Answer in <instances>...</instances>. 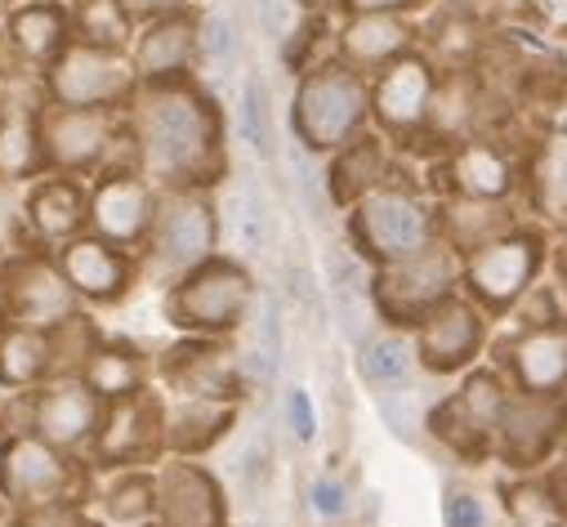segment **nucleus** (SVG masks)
I'll list each match as a JSON object with an SVG mask.
<instances>
[{"instance_id": "nucleus-1", "label": "nucleus", "mask_w": 567, "mask_h": 527, "mask_svg": "<svg viewBox=\"0 0 567 527\" xmlns=\"http://www.w3.org/2000/svg\"><path fill=\"white\" fill-rule=\"evenodd\" d=\"M130 157L162 193L166 188H210L224 157V116L197 81L138 85L125 107Z\"/></svg>"}, {"instance_id": "nucleus-2", "label": "nucleus", "mask_w": 567, "mask_h": 527, "mask_svg": "<svg viewBox=\"0 0 567 527\" xmlns=\"http://www.w3.org/2000/svg\"><path fill=\"white\" fill-rule=\"evenodd\" d=\"M371 116V81L349 68L344 59L305 68L291 99V135L305 140L313 153L336 157L349 148Z\"/></svg>"}, {"instance_id": "nucleus-3", "label": "nucleus", "mask_w": 567, "mask_h": 527, "mask_svg": "<svg viewBox=\"0 0 567 527\" xmlns=\"http://www.w3.org/2000/svg\"><path fill=\"white\" fill-rule=\"evenodd\" d=\"M219 210L206 188H166L157 206V224L148 237L153 269L175 287L193 269L210 264L219 255Z\"/></svg>"}, {"instance_id": "nucleus-4", "label": "nucleus", "mask_w": 567, "mask_h": 527, "mask_svg": "<svg viewBox=\"0 0 567 527\" xmlns=\"http://www.w3.org/2000/svg\"><path fill=\"white\" fill-rule=\"evenodd\" d=\"M41 90H45V103H54V107H112V112H125L130 99L138 94V76L130 68L125 50H103V45L72 41L54 63H45Z\"/></svg>"}, {"instance_id": "nucleus-5", "label": "nucleus", "mask_w": 567, "mask_h": 527, "mask_svg": "<svg viewBox=\"0 0 567 527\" xmlns=\"http://www.w3.org/2000/svg\"><path fill=\"white\" fill-rule=\"evenodd\" d=\"M255 278L241 269L237 259H210L202 269H193L188 278H179L171 287V322L197 335H228L246 322V313L255 309Z\"/></svg>"}, {"instance_id": "nucleus-6", "label": "nucleus", "mask_w": 567, "mask_h": 527, "mask_svg": "<svg viewBox=\"0 0 567 527\" xmlns=\"http://www.w3.org/2000/svg\"><path fill=\"white\" fill-rule=\"evenodd\" d=\"M41 140L45 166L54 175H103L121 144H130L125 112L112 107H41Z\"/></svg>"}, {"instance_id": "nucleus-7", "label": "nucleus", "mask_w": 567, "mask_h": 527, "mask_svg": "<svg viewBox=\"0 0 567 527\" xmlns=\"http://www.w3.org/2000/svg\"><path fill=\"white\" fill-rule=\"evenodd\" d=\"M353 241L358 255H371L375 264H393L434 246V215L411 193L380 184L362 202H353Z\"/></svg>"}, {"instance_id": "nucleus-8", "label": "nucleus", "mask_w": 567, "mask_h": 527, "mask_svg": "<svg viewBox=\"0 0 567 527\" xmlns=\"http://www.w3.org/2000/svg\"><path fill=\"white\" fill-rule=\"evenodd\" d=\"M461 278V259L447 246H430L420 255L380 264L375 273V300L380 318L389 322H420L430 309H439Z\"/></svg>"}, {"instance_id": "nucleus-9", "label": "nucleus", "mask_w": 567, "mask_h": 527, "mask_svg": "<svg viewBox=\"0 0 567 527\" xmlns=\"http://www.w3.org/2000/svg\"><path fill=\"white\" fill-rule=\"evenodd\" d=\"M130 68L138 85H171L193 81L202 68V14L171 10L157 19H144L130 41Z\"/></svg>"}, {"instance_id": "nucleus-10", "label": "nucleus", "mask_w": 567, "mask_h": 527, "mask_svg": "<svg viewBox=\"0 0 567 527\" xmlns=\"http://www.w3.org/2000/svg\"><path fill=\"white\" fill-rule=\"evenodd\" d=\"M157 206H162V193L138 166L103 170V179L90 193V228L121 250L148 246L153 224H157Z\"/></svg>"}, {"instance_id": "nucleus-11", "label": "nucleus", "mask_w": 567, "mask_h": 527, "mask_svg": "<svg viewBox=\"0 0 567 527\" xmlns=\"http://www.w3.org/2000/svg\"><path fill=\"white\" fill-rule=\"evenodd\" d=\"M103 416H107V403L85 384V375H54L41 389H32L28 430L59 452H81V447H94Z\"/></svg>"}, {"instance_id": "nucleus-12", "label": "nucleus", "mask_w": 567, "mask_h": 527, "mask_svg": "<svg viewBox=\"0 0 567 527\" xmlns=\"http://www.w3.org/2000/svg\"><path fill=\"white\" fill-rule=\"evenodd\" d=\"M540 264V241L527 232H501L483 246L470 250V259L461 264V278L474 291L478 304L487 309H509L527 296L532 278Z\"/></svg>"}, {"instance_id": "nucleus-13", "label": "nucleus", "mask_w": 567, "mask_h": 527, "mask_svg": "<svg viewBox=\"0 0 567 527\" xmlns=\"http://www.w3.org/2000/svg\"><path fill=\"white\" fill-rule=\"evenodd\" d=\"M0 304H6V318L14 327H37V331H59L72 318H81V296L50 259L10 264L6 287H0Z\"/></svg>"}, {"instance_id": "nucleus-14", "label": "nucleus", "mask_w": 567, "mask_h": 527, "mask_svg": "<svg viewBox=\"0 0 567 527\" xmlns=\"http://www.w3.org/2000/svg\"><path fill=\"white\" fill-rule=\"evenodd\" d=\"M434 99H439V72L420 54H402L371 76V116L393 135H406V130L434 121Z\"/></svg>"}, {"instance_id": "nucleus-15", "label": "nucleus", "mask_w": 567, "mask_h": 527, "mask_svg": "<svg viewBox=\"0 0 567 527\" xmlns=\"http://www.w3.org/2000/svg\"><path fill=\"white\" fill-rule=\"evenodd\" d=\"M68 492H72L68 456L45 438H37L32 430H19L10 438V461H6V500L19 509H41L68 500Z\"/></svg>"}, {"instance_id": "nucleus-16", "label": "nucleus", "mask_w": 567, "mask_h": 527, "mask_svg": "<svg viewBox=\"0 0 567 527\" xmlns=\"http://www.w3.org/2000/svg\"><path fill=\"white\" fill-rule=\"evenodd\" d=\"M157 527H228L224 487L193 456H179L157 474Z\"/></svg>"}, {"instance_id": "nucleus-17", "label": "nucleus", "mask_w": 567, "mask_h": 527, "mask_svg": "<svg viewBox=\"0 0 567 527\" xmlns=\"http://www.w3.org/2000/svg\"><path fill=\"white\" fill-rule=\"evenodd\" d=\"M327 304H331V318L349 344H367L375 335V322H380L375 273L349 246L327 250Z\"/></svg>"}, {"instance_id": "nucleus-18", "label": "nucleus", "mask_w": 567, "mask_h": 527, "mask_svg": "<svg viewBox=\"0 0 567 527\" xmlns=\"http://www.w3.org/2000/svg\"><path fill=\"white\" fill-rule=\"evenodd\" d=\"M509 399H505V384L492 375V371H474L456 399H447L434 416H430V430L465 452L483 447L487 438H496L501 430V416H505Z\"/></svg>"}, {"instance_id": "nucleus-19", "label": "nucleus", "mask_w": 567, "mask_h": 527, "mask_svg": "<svg viewBox=\"0 0 567 527\" xmlns=\"http://www.w3.org/2000/svg\"><path fill=\"white\" fill-rule=\"evenodd\" d=\"M483 344V318L470 300L447 296L439 309H430L415 322V349H420V366H430L439 375L461 371Z\"/></svg>"}, {"instance_id": "nucleus-20", "label": "nucleus", "mask_w": 567, "mask_h": 527, "mask_svg": "<svg viewBox=\"0 0 567 527\" xmlns=\"http://www.w3.org/2000/svg\"><path fill=\"white\" fill-rule=\"evenodd\" d=\"M157 447H166V412L148 399V393L107 403L103 430L94 438V456L103 465H138V461H148Z\"/></svg>"}, {"instance_id": "nucleus-21", "label": "nucleus", "mask_w": 567, "mask_h": 527, "mask_svg": "<svg viewBox=\"0 0 567 527\" xmlns=\"http://www.w3.org/2000/svg\"><path fill=\"white\" fill-rule=\"evenodd\" d=\"M241 362L215 344V335L184 344L166 358V384L179 393V399H202V403H237L241 399Z\"/></svg>"}, {"instance_id": "nucleus-22", "label": "nucleus", "mask_w": 567, "mask_h": 527, "mask_svg": "<svg viewBox=\"0 0 567 527\" xmlns=\"http://www.w3.org/2000/svg\"><path fill=\"white\" fill-rule=\"evenodd\" d=\"M59 269L72 282V291L90 304H112L130 291V255L99 232H81L59 246Z\"/></svg>"}, {"instance_id": "nucleus-23", "label": "nucleus", "mask_w": 567, "mask_h": 527, "mask_svg": "<svg viewBox=\"0 0 567 527\" xmlns=\"http://www.w3.org/2000/svg\"><path fill=\"white\" fill-rule=\"evenodd\" d=\"M6 45L19 63H54L72 45V10L63 0H23L6 10Z\"/></svg>"}, {"instance_id": "nucleus-24", "label": "nucleus", "mask_w": 567, "mask_h": 527, "mask_svg": "<svg viewBox=\"0 0 567 527\" xmlns=\"http://www.w3.org/2000/svg\"><path fill=\"white\" fill-rule=\"evenodd\" d=\"M411 54V23L402 14H349L340 28V59L358 72H380Z\"/></svg>"}, {"instance_id": "nucleus-25", "label": "nucleus", "mask_w": 567, "mask_h": 527, "mask_svg": "<svg viewBox=\"0 0 567 527\" xmlns=\"http://www.w3.org/2000/svg\"><path fill=\"white\" fill-rule=\"evenodd\" d=\"M28 224L41 241H72L90 228V193L72 175H50L28 197Z\"/></svg>"}, {"instance_id": "nucleus-26", "label": "nucleus", "mask_w": 567, "mask_h": 527, "mask_svg": "<svg viewBox=\"0 0 567 527\" xmlns=\"http://www.w3.org/2000/svg\"><path fill=\"white\" fill-rule=\"evenodd\" d=\"M558 430H563L558 407H554L549 399H536V393H523L518 403L505 407L496 438H501V447H505L509 461H518V465H536V461L554 447Z\"/></svg>"}, {"instance_id": "nucleus-27", "label": "nucleus", "mask_w": 567, "mask_h": 527, "mask_svg": "<svg viewBox=\"0 0 567 527\" xmlns=\"http://www.w3.org/2000/svg\"><path fill=\"white\" fill-rule=\"evenodd\" d=\"M514 375L523 384V393L536 399H554L567 384V327H536L527 331L514 349H509Z\"/></svg>"}, {"instance_id": "nucleus-28", "label": "nucleus", "mask_w": 567, "mask_h": 527, "mask_svg": "<svg viewBox=\"0 0 567 527\" xmlns=\"http://www.w3.org/2000/svg\"><path fill=\"white\" fill-rule=\"evenodd\" d=\"M54 375H59L54 331L10 322L6 335H0V384L6 389H41Z\"/></svg>"}, {"instance_id": "nucleus-29", "label": "nucleus", "mask_w": 567, "mask_h": 527, "mask_svg": "<svg viewBox=\"0 0 567 527\" xmlns=\"http://www.w3.org/2000/svg\"><path fill=\"white\" fill-rule=\"evenodd\" d=\"M45 140H41V107L0 112V179L23 184L45 175Z\"/></svg>"}, {"instance_id": "nucleus-30", "label": "nucleus", "mask_w": 567, "mask_h": 527, "mask_svg": "<svg viewBox=\"0 0 567 527\" xmlns=\"http://www.w3.org/2000/svg\"><path fill=\"white\" fill-rule=\"evenodd\" d=\"M452 179L461 188V197H478V202H501L514 188V162L492 148V144H461L452 157Z\"/></svg>"}, {"instance_id": "nucleus-31", "label": "nucleus", "mask_w": 567, "mask_h": 527, "mask_svg": "<svg viewBox=\"0 0 567 527\" xmlns=\"http://www.w3.org/2000/svg\"><path fill=\"white\" fill-rule=\"evenodd\" d=\"M72 41L103 45V50H130L138 19L130 10V0H72Z\"/></svg>"}, {"instance_id": "nucleus-32", "label": "nucleus", "mask_w": 567, "mask_h": 527, "mask_svg": "<svg viewBox=\"0 0 567 527\" xmlns=\"http://www.w3.org/2000/svg\"><path fill=\"white\" fill-rule=\"evenodd\" d=\"M415 366H420V349L415 335L406 331H375L367 344H358V375L375 389L411 384Z\"/></svg>"}, {"instance_id": "nucleus-33", "label": "nucleus", "mask_w": 567, "mask_h": 527, "mask_svg": "<svg viewBox=\"0 0 567 527\" xmlns=\"http://www.w3.org/2000/svg\"><path fill=\"white\" fill-rule=\"evenodd\" d=\"M233 425L228 403H202V399H179V412L166 416V447L179 456H197L210 443H219Z\"/></svg>"}, {"instance_id": "nucleus-34", "label": "nucleus", "mask_w": 567, "mask_h": 527, "mask_svg": "<svg viewBox=\"0 0 567 527\" xmlns=\"http://www.w3.org/2000/svg\"><path fill=\"white\" fill-rule=\"evenodd\" d=\"M287 362V309L272 287L255 296V344H250V375L259 384H272Z\"/></svg>"}, {"instance_id": "nucleus-35", "label": "nucleus", "mask_w": 567, "mask_h": 527, "mask_svg": "<svg viewBox=\"0 0 567 527\" xmlns=\"http://www.w3.org/2000/svg\"><path fill=\"white\" fill-rule=\"evenodd\" d=\"M76 375H85V384L99 393L103 403L134 399V393H144V380H148V371H144V362H138V353L116 349V344H99V349L85 358V366H81Z\"/></svg>"}, {"instance_id": "nucleus-36", "label": "nucleus", "mask_w": 567, "mask_h": 527, "mask_svg": "<svg viewBox=\"0 0 567 527\" xmlns=\"http://www.w3.org/2000/svg\"><path fill=\"white\" fill-rule=\"evenodd\" d=\"M219 224L228 228V241L237 246V255H259L272 237V215H268V197L259 184H237V193L224 202Z\"/></svg>"}, {"instance_id": "nucleus-37", "label": "nucleus", "mask_w": 567, "mask_h": 527, "mask_svg": "<svg viewBox=\"0 0 567 527\" xmlns=\"http://www.w3.org/2000/svg\"><path fill=\"white\" fill-rule=\"evenodd\" d=\"M331 175V197L336 202H362L371 188H380L384 179V157H380V144L375 140H353L349 148H340L327 166Z\"/></svg>"}, {"instance_id": "nucleus-38", "label": "nucleus", "mask_w": 567, "mask_h": 527, "mask_svg": "<svg viewBox=\"0 0 567 527\" xmlns=\"http://www.w3.org/2000/svg\"><path fill=\"white\" fill-rule=\"evenodd\" d=\"M532 202L545 219L567 224V130L549 135L532 162Z\"/></svg>"}, {"instance_id": "nucleus-39", "label": "nucleus", "mask_w": 567, "mask_h": 527, "mask_svg": "<svg viewBox=\"0 0 567 527\" xmlns=\"http://www.w3.org/2000/svg\"><path fill=\"white\" fill-rule=\"evenodd\" d=\"M237 130H241V144L259 157L272 162L277 157V116H272V94L268 81L259 72H250L241 81V99H237Z\"/></svg>"}, {"instance_id": "nucleus-40", "label": "nucleus", "mask_w": 567, "mask_h": 527, "mask_svg": "<svg viewBox=\"0 0 567 527\" xmlns=\"http://www.w3.org/2000/svg\"><path fill=\"white\" fill-rule=\"evenodd\" d=\"M287 162H291V179H296V197H300V206L309 210L313 224H322L327 210L336 206V197H331V175H327V166H322V153H313L305 140L291 135Z\"/></svg>"}, {"instance_id": "nucleus-41", "label": "nucleus", "mask_w": 567, "mask_h": 527, "mask_svg": "<svg viewBox=\"0 0 567 527\" xmlns=\"http://www.w3.org/2000/svg\"><path fill=\"white\" fill-rule=\"evenodd\" d=\"M107 514L121 527H144L148 518H157V474H116V483L107 487Z\"/></svg>"}, {"instance_id": "nucleus-42", "label": "nucleus", "mask_w": 567, "mask_h": 527, "mask_svg": "<svg viewBox=\"0 0 567 527\" xmlns=\"http://www.w3.org/2000/svg\"><path fill=\"white\" fill-rule=\"evenodd\" d=\"M241 59V32H237V19L228 10H206L202 14V68H215V72H233Z\"/></svg>"}, {"instance_id": "nucleus-43", "label": "nucleus", "mask_w": 567, "mask_h": 527, "mask_svg": "<svg viewBox=\"0 0 567 527\" xmlns=\"http://www.w3.org/2000/svg\"><path fill=\"white\" fill-rule=\"evenodd\" d=\"M380 416H384L389 434L402 438V443H415L420 430L430 425V407H424V399H420V389H415V384L384 389V393H380Z\"/></svg>"}, {"instance_id": "nucleus-44", "label": "nucleus", "mask_w": 567, "mask_h": 527, "mask_svg": "<svg viewBox=\"0 0 567 527\" xmlns=\"http://www.w3.org/2000/svg\"><path fill=\"white\" fill-rule=\"evenodd\" d=\"M563 523H567V505L558 500V492L545 487L509 492V527H563Z\"/></svg>"}, {"instance_id": "nucleus-45", "label": "nucleus", "mask_w": 567, "mask_h": 527, "mask_svg": "<svg viewBox=\"0 0 567 527\" xmlns=\"http://www.w3.org/2000/svg\"><path fill=\"white\" fill-rule=\"evenodd\" d=\"M309 505L318 518H344L349 514V487L340 474H318L309 483Z\"/></svg>"}, {"instance_id": "nucleus-46", "label": "nucleus", "mask_w": 567, "mask_h": 527, "mask_svg": "<svg viewBox=\"0 0 567 527\" xmlns=\"http://www.w3.org/2000/svg\"><path fill=\"white\" fill-rule=\"evenodd\" d=\"M287 430L300 447H309L318 438V412H313L309 389H287Z\"/></svg>"}, {"instance_id": "nucleus-47", "label": "nucleus", "mask_w": 567, "mask_h": 527, "mask_svg": "<svg viewBox=\"0 0 567 527\" xmlns=\"http://www.w3.org/2000/svg\"><path fill=\"white\" fill-rule=\"evenodd\" d=\"M296 0H255V19L268 41H291V19H296Z\"/></svg>"}, {"instance_id": "nucleus-48", "label": "nucleus", "mask_w": 567, "mask_h": 527, "mask_svg": "<svg viewBox=\"0 0 567 527\" xmlns=\"http://www.w3.org/2000/svg\"><path fill=\"white\" fill-rule=\"evenodd\" d=\"M268 469H272V443L268 438H250V447L237 456V483L246 492H255L268 478Z\"/></svg>"}, {"instance_id": "nucleus-49", "label": "nucleus", "mask_w": 567, "mask_h": 527, "mask_svg": "<svg viewBox=\"0 0 567 527\" xmlns=\"http://www.w3.org/2000/svg\"><path fill=\"white\" fill-rule=\"evenodd\" d=\"M443 523L447 527H487V509L474 492H452L443 505Z\"/></svg>"}, {"instance_id": "nucleus-50", "label": "nucleus", "mask_w": 567, "mask_h": 527, "mask_svg": "<svg viewBox=\"0 0 567 527\" xmlns=\"http://www.w3.org/2000/svg\"><path fill=\"white\" fill-rule=\"evenodd\" d=\"M411 6H420V0H344L349 14H402Z\"/></svg>"}, {"instance_id": "nucleus-51", "label": "nucleus", "mask_w": 567, "mask_h": 527, "mask_svg": "<svg viewBox=\"0 0 567 527\" xmlns=\"http://www.w3.org/2000/svg\"><path fill=\"white\" fill-rule=\"evenodd\" d=\"M130 10L138 19H157V14H171V10H188V0H130Z\"/></svg>"}, {"instance_id": "nucleus-52", "label": "nucleus", "mask_w": 567, "mask_h": 527, "mask_svg": "<svg viewBox=\"0 0 567 527\" xmlns=\"http://www.w3.org/2000/svg\"><path fill=\"white\" fill-rule=\"evenodd\" d=\"M10 430L6 425H0V496H6V461H10Z\"/></svg>"}, {"instance_id": "nucleus-53", "label": "nucleus", "mask_w": 567, "mask_h": 527, "mask_svg": "<svg viewBox=\"0 0 567 527\" xmlns=\"http://www.w3.org/2000/svg\"><path fill=\"white\" fill-rule=\"evenodd\" d=\"M300 10H309V14H318V10H331V6H344V0H296Z\"/></svg>"}, {"instance_id": "nucleus-54", "label": "nucleus", "mask_w": 567, "mask_h": 527, "mask_svg": "<svg viewBox=\"0 0 567 527\" xmlns=\"http://www.w3.org/2000/svg\"><path fill=\"white\" fill-rule=\"evenodd\" d=\"M558 500L567 505V461H563V474H558Z\"/></svg>"}, {"instance_id": "nucleus-55", "label": "nucleus", "mask_w": 567, "mask_h": 527, "mask_svg": "<svg viewBox=\"0 0 567 527\" xmlns=\"http://www.w3.org/2000/svg\"><path fill=\"white\" fill-rule=\"evenodd\" d=\"M6 322H10V318H6V304H0V335H6Z\"/></svg>"}, {"instance_id": "nucleus-56", "label": "nucleus", "mask_w": 567, "mask_h": 527, "mask_svg": "<svg viewBox=\"0 0 567 527\" xmlns=\"http://www.w3.org/2000/svg\"><path fill=\"white\" fill-rule=\"evenodd\" d=\"M0 6H10V0H0Z\"/></svg>"}, {"instance_id": "nucleus-57", "label": "nucleus", "mask_w": 567, "mask_h": 527, "mask_svg": "<svg viewBox=\"0 0 567 527\" xmlns=\"http://www.w3.org/2000/svg\"><path fill=\"white\" fill-rule=\"evenodd\" d=\"M144 527H148V523H144Z\"/></svg>"}]
</instances>
